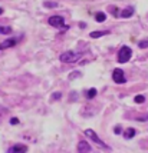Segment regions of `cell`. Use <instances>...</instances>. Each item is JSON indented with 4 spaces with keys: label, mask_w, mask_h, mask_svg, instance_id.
<instances>
[{
    "label": "cell",
    "mask_w": 148,
    "mask_h": 153,
    "mask_svg": "<svg viewBox=\"0 0 148 153\" xmlns=\"http://www.w3.org/2000/svg\"><path fill=\"white\" fill-rule=\"evenodd\" d=\"M82 57L81 53H78V52H72V50H69V52H65V53H62L59 56V60H61L62 63H75V62H78V60Z\"/></svg>",
    "instance_id": "6da1fadb"
},
{
    "label": "cell",
    "mask_w": 148,
    "mask_h": 153,
    "mask_svg": "<svg viewBox=\"0 0 148 153\" xmlns=\"http://www.w3.org/2000/svg\"><path fill=\"white\" fill-rule=\"evenodd\" d=\"M85 136H88V137H89L91 140H94L95 143H96V145H99V146H101L104 150H111V147L108 146V145H105V143H104V142L99 139V136L95 133L92 129H86V130H85Z\"/></svg>",
    "instance_id": "7a4b0ae2"
},
{
    "label": "cell",
    "mask_w": 148,
    "mask_h": 153,
    "mask_svg": "<svg viewBox=\"0 0 148 153\" xmlns=\"http://www.w3.org/2000/svg\"><path fill=\"white\" fill-rule=\"evenodd\" d=\"M131 56H132L131 47L122 46L121 49H119V52H118V62H119V63H127V62H129Z\"/></svg>",
    "instance_id": "3957f363"
},
{
    "label": "cell",
    "mask_w": 148,
    "mask_h": 153,
    "mask_svg": "<svg viewBox=\"0 0 148 153\" xmlns=\"http://www.w3.org/2000/svg\"><path fill=\"white\" fill-rule=\"evenodd\" d=\"M47 22H49L50 26L56 27V29H62V30H66L68 29V25L65 23V20H63L62 16H50Z\"/></svg>",
    "instance_id": "277c9868"
},
{
    "label": "cell",
    "mask_w": 148,
    "mask_h": 153,
    "mask_svg": "<svg viewBox=\"0 0 148 153\" xmlns=\"http://www.w3.org/2000/svg\"><path fill=\"white\" fill-rule=\"evenodd\" d=\"M112 79H114L115 83H119V85H122V83H125V82H127L125 76H124V70H122V69H115L114 72H112Z\"/></svg>",
    "instance_id": "5b68a950"
},
{
    "label": "cell",
    "mask_w": 148,
    "mask_h": 153,
    "mask_svg": "<svg viewBox=\"0 0 148 153\" xmlns=\"http://www.w3.org/2000/svg\"><path fill=\"white\" fill-rule=\"evenodd\" d=\"M19 40H20V37H12V39L5 40L3 43H0V49H9V47L16 46Z\"/></svg>",
    "instance_id": "8992f818"
},
{
    "label": "cell",
    "mask_w": 148,
    "mask_h": 153,
    "mask_svg": "<svg viewBox=\"0 0 148 153\" xmlns=\"http://www.w3.org/2000/svg\"><path fill=\"white\" fill-rule=\"evenodd\" d=\"M7 152L9 153H25V152H27V147L25 145H14V146L9 147Z\"/></svg>",
    "instance_id": "52a82bcc"
},
{
    "label": "cell",
    "mask_w": 148,
    "mask_h": 153,
    "mask_svg": "<svg viewBox=\"0 0 148 153\" xmlns=\"http://www.w3.org/2000/svg\"><path fill=\"white\" fill-rule=\"evenodd\" d=\"M76 150H78V152H86V153H89V152H92V147L88 145V142H85V140H81V142L78 143Z\"/></svg>",
    "instance_id": "ba28073f"
},
{
    "label": "cell",
    "mask_w": 148,
    "mask_h": 153,
    "mask_svg": "<svg viewBox=\"0 0 148 153\" xmlns=\"http://www.w3.org/2000/svg\"><path fill=\"white\" fill-rule=\"evenodd\" d=\"M132 14H134V7H127V9H124L121 12V17L128 19V17H131Z\"/></svg>",
    "instance_id": "9c48e42d"
},
{
    "label": "cell",
    "mask_w": 148,
    "mask_h": 153,
    "mask_svg": "<svg viewBox=\"0 0 148 153\" xmlns=\"http://www.w3.org/2000/svg\"><path fill=\"white\" fill-rule=\"evenodd\" d=\"M107 34H109V32H108V30H98V32H92L89 36H91L92 39H98V37L107 36Z\"/></svg>",
    "instance_id": "30bf717a"
},
{
    "label": "cell",
    "mask_w": 148,
    "mask_h": 153,
    "mask_svg": "<svg viewBox=\"0 0 148 153\" xmlns=\"http://www.w3.org/2000/svg\"><path fill=\"white\" fill-rule=\"evenodd\" d=\"M135 133H137V132H135L134 127H129V129H127V130L124 132V137H125V139H132L135 136Z\"/></svg>",
    "instance_id": "8fae6325"
},
{
    "label": "cell",
    "mask_w": 148,
    "mask_h": 153,
    "mask_svg": "<svg viewBox=\"0 0 148 153\" xmlns=\"http://www.w3.org/2000/svg\"><path fill=\"white\" fill-rule=\"evenodd\" d=\"M105 19H107V14L104 13V12H98V13L95 14V20L96 22H105Z\"/></svg>",
    "instance_id": "7c38bea8"
},
{
    "label": "cell",
    "mask_w": 148,
    "mask_h": 153,
    "mask_svg": "<svg viewBox=\"0 0 148 153\" xmlns=\"http://www.w3.org/2000/svg\"><path fill=\"white\" fill-rule=\"evenodd\" d=\"M0 33L2 34H10L12 33V27L10 26H0Z\"/></svg>",
    "instance_id": "4fadbf2b"
},
{
    "label": "cell",
    "mask_w": 148,
    "mask_h": 153,
    "mask_svg": "<svg viewBox=\"0 0 148 153\" xmlns=\"http://www.w3.org/2000/svg\"><path fill=\"white\" fill-rule=\"evenodd\" d=\"M95 96H96V89H94V87L86 92V99H94Z\"/></svg>",
    "instance_id": "5bb4252c"
},
{
    "label": "cell",
    "mask_w": 148,
    "mask_h": 153,
    "mask_svg": "<svg viewBox=\"0 0 148 153\" xmlns=\"http://www.w3.org/2000/svg\"><path fill=\"white\" fill-rule=\"evenodd\" d=\"M43 6L47 7V9H55V7H58L59 4H58L56 1H45V3H43Z\"/></svg>",
    "instance_id": "9a60e30c"
},
{
    "label": "cell",
    "mask_w": 148,
    "mask_h": 153,
    "mask_svg": "<svg viewBox=\"0 0 148 153\" xmlns=\"http://www.w3.org/2000/svg\"><path fill=\"white\" fill-rule=\"evenodd\" d=\"M134 102L135 103H144V102H145V97H144L142 94H137L134 97Z\"/></svg>",
    "instance_id": "2e32d148"
},
{
    "label": "cell",
    "mask_w": 148,
    "mask_h": 153,
    "mask_svg": "<svg viewBox=\"0 0 148 153\" xmlns=\"http://www.w3.org/2000/svg\"><path fill=\"white\" fill-rule=\"evenodd\" d=\"M138 47H140V49H147L148 47V39L147 40H141V42L138 43Z\"/></svg>",
    "instance_id": "e0dca14e"
},
{
    "label": "cell",
    "mask_w": 148,
    "mask_h": 153,
    "mask_svg": "<svg viewBox=\"0 0 148 153\" xmlns=\"http://www.w3.org/2000/svg\"><path fill=\"white\" fill-rule=\"evenodd\" d=\"M82 74L81 72H74V73H71L69 74V79H75V77H81Z\"/></svg>",
    "instance_id": "ac0fdd59"
},
{
    "label": "cell",
    "mask_w": 148,
    "mask_h": 153,
    "mask_svg": "<svg viewBox=\"0 0 148 153\" xmlns=\"http://www.w3.org/2000/svg\"><path fill=\"white\" fill-rule=\"evenodd\" d=\"M61 97H62V94L59 93V92H56V93L52 94V100H59Z\"/></svg>",
    "instance_id": "d6986e66"
},
{
    "label": "cell",
    "mask_w": 148,
    "mask_h": 153,
    "mask_svg": "<svg viewBox=\"0 0 148 153\" xmlns=\"http://www.w3.org/2000/svg\"><path fill=\"white\" fill-rule=\"evenodd\" d=\"M114 133H115V134H119V133H122V127H121V126H116V127H114Z\"/></svg>",
    "instance_id": "ffe728a7"
},
{
    "label": "cell",
    "mask_w": 148,
    "mask_h": 153,
    "mask_svg": "<svg viewBox=\"0 0 148 153\" xmlns=\"http://www.w3.org/2000/svg\"><path fill=\"white\" fill-rule=\"evenodd\" d=\"M10 123H12V125H17V123H19V119L13 117V119H10Z\"/></svg>",
    "instance_id": "44dd1931"
},
{
    "label": "cell",
    "mask_w": 148,
    "mask_h": 153,
    "mask_svg": "<svg viewBox=\"0 0 148 153\" xmlns=\"http://www.w3.org/2000/svg\"><path fill=\"white\" fill-rule=\"evenodd\" d=\"M138 120H148V116H145V117H140Z\"/></svg>",
    "instance_id": "7402d4cb"
},
{
    "label": "cell",
    "mask_w": 148,
    "mask_h": 153,
    "mask_svg": "<svg viewBox=\"0 0 148 153\" xmlns=\"http://www.w3.org/2000/svg\"><path fill=\"white\" fill-rule=\"evenodd\" d=\"M2 14H3V9L0 7V16H2Z\"/></svg>",
    "instance_id": "603a6c76"
}]
</instances>
